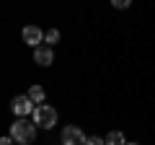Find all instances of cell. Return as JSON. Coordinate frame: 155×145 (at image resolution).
I'll return each instance as SVG.
<instances>
[{
  "label": "cell",
  "instance_id": "cell-1",
  "mask_svg": "<svg viewBox=\"0 0 155 145\" xmlns=\"http://www.w3.org/2000/svg\"><path fill=\"white\" fill-rule=\"evenodd\" d=\"M34 135H36V124L26 122L23 117H18L16 122L11 124V137L16 140V143H21V145H28L34 140Z\"/></svg>",
  "mask_w": 155,
  "mask_h": 145
},
{
  "label": "cell",
  "instance_id": "cell-2",
  "mask_svg": "<svg viewBox=\"0 0 155 145\" xmlns=\"http://www.w3.org/2000/svg\"><path fill=\"white\" fill-rule=\"evenodd\" d=\"M34 124L36 127H41V130H52L57 124V109L54 106H49V104H39L36 109H34Z\"/></svg>",
  "mask_w": 155,
  "mask_h": 145
},
{
  "label": "cell",
  "instance_id": "cell-3",
  "mask_svg": "<svg viewBox=\"0 0 155 145\" xmlns=\"http://www.w3.org/2000/svg\"><path fill=\"white\" fill-rule=\"evenodd\" d=\"M85 143H88V137H85V132L80 127L70 124V127L62 130V145H85Z\"/></svg>",
  "mask_w": 155,
  "mask_h": 145
},
{
  "label": "cell",
  "instance_id": "cell-4",
  "mask_svg": "<svg viewBox=\"0 0 155 145\" xmlns=\"http://www.w3.org/2000/svg\"><path fill=\"white\" fill-rule=\"evenodd\" d=\"M11 109H13L16 117H26V114H34L36 106H34V101L28 99V93H26V96H16V99L11 101Z\"/></svg>",
  "mask_w": 155,
  "mask_h": 145
},
{
  "label": "cell",
  "instance_id": "cell-5",
  "mask_svg": "<svg viewBox=\"0 0 155 145\" xmlns=\"http://www.w3.org/2000/svg\"><path fill=\"white\" fill-rule=\"evenodd\" d=\"M21 36H23V42H26V44H31V47H34V49H36V47H41V42L47 39V34L41 31L39 26H26Z\"/></svg>",
  "mask_w": 155,
  "mask_h": 145
},
{
  "label": "cell",
  "instance_id": "cell-6",
  "mask_svg": "<svg viewBox=\"0 0 155 145\" xmlns=\"http://www.w3.org/2000/svg\"><path fill=\"white\" fill-rule=\"evenodd\" d=\"M34 62H36V65H41V67L52 65V62H54L52 47H36V49H34Z\"/></svg>",
  "mask_w": 155,
  "mask_h": 145
},
{
  "label": "cell",
  "instance_id": "cell-7",
  "mask_svg": "<svg viewBox=\"0 0 155 145\" xmlns=\"http://www.w3.org/2000/svg\"><path fill=\"white\" fill-rule=\"evenodd\" d=\"M44 88H41V86H31V88H28V99L34 101V104H41V101H44Z\"/></svg>",
  "mask_w": 155,
  "mask_h": 145
},
{
  "label": "cell",
  "instance_id": "cell-8",
  "mask_svg": "<svg viewBox=\"0 0 155 145\" xmlns=\"http://www.w3.org/2000/svg\"><path fill=\"white\" fill-rule=\"evenodd\" d=\"M106 145H127V140H124V135L119 130H114V132L106 135Z\"/></svg>",
  "mask_w": 155,
  "mask_h": 145
},
{
  "label": "cell",
  "instance_id": "cell-9",
  "mask_svg": "<svg viewBox=\"0 0 155 145\" xmlns=\"http://www.w3.org/2000/svg\"><path fill=\"white\" fill-rule=\"evenodd\" d=\"M47 47H52V44H57V42H60V31H57V29H49V31H47Z\"/></svg>",
  "mask_w": 155,
  "mask_h": 145
},
{
  "label": "cell",
  "instance_id": "cell-10",
  "mask_svg": "<svg viewBox=\"0 0 155 145\" xmlns=\"http://www.w3.org/2000/svg\"><path fill=\"white\" fill-rule=\"evenodd\" d=\"M111 5H114L116 11H124V8L132 5V0H111Z\"/></svg>",
  "mask_w": 155,
  "mask_h": 145
},
{
  "label": "cell",
  "instance_id": "cell-11",
  "mask_svg": "<svg viewBox=\"0 0 155 145\" xmlns=\"http://www.w3.org/2000/svg\"><path fill=\"white\" fill-rule=\"evenodd\" d=\"M85 145H106V140L98 137V135H93V137H88V143H85Z\"/></svg>",
  "mask_w": 155,
  "mask_h": 145
},
{
  "label": "cell",
  "instance_id": "cell-12",
  "mask_svg": "<svg viewBox=\"0 0 155 145\" xmlns=\"http://www.w3.org/2000/svg\"><path fill=\"white\" fill-rule=\"evenodd\" d=\"M0 145H16V140H13L11 135H8V137H3V140H0Z\"/></svg>",
  "mask_w": 155,
  "mask_h": 145
},
{
  "label": "cell",
  "instance_id": "cell-13",
  "mask_svg": "<svg viewBox=\"0 0 155 145\" xmlns=\"http://www.w3.org/2000/svg\"><path fill=\"white\" fill-rule=\"evenodd\" d=\"M127 145H140V143H127Z\"/></svg>",
  "mask_w": 155,
  "mask_h": 145
}]
</instances>
